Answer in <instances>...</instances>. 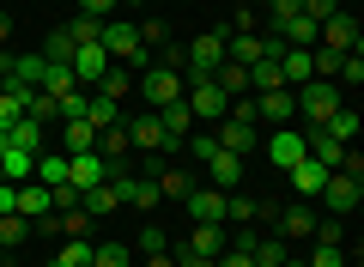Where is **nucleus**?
<instances>
[{"mask_svg": "<svg viewBox=\"0 0 364 267\" xmlns=\"http://www.w3.org/2000/svg\"><path fill=\"white\" fill-rule=\"evenodd\" d=\"M104 55L109 61H122V67H152V55H146V43H140V25H128V19H104Z\"/></svg>", "mask_w": 364, "mask_h": 267, "instance_id": "1", "label": "nucleus"}, {"mask_svg": "<svg viewBox=\"0 0 364 267\" xmlns=\"http://www.w3.org/2000/svg\"><path fill=\"white\" fill-rule=\"evenodd\" d=\"M134 91H140L146 103H152V110H164V103H182V67H140V73H134Z\"/></svg>", "mask_w": 364, "mask_h": 267, "instance_id": "2", "label": "nucleus"}, {"mask_svg": "<svg viewBox=\"0 0 364 267\" xmlns=\"http://www.w3.org/2000/svg\"><path fill=\"white\" fill-rule=\"evenodd\" d=\"M346 103V91L334 85V79H310V85H298V115L304 127H328V115Z\"/></svg>", "mask_w": 364, "mask_h": 267, "instance_id": "3", "label": "nucleus"}, {"mask_svg": "<svg viewBox=\"0 0 364 267\" xmlns=\"http://www.w3.org/2000/svg\"><path fill=\"white\" fill-rule=\"evenodd\" d=\"M358 201H364V170H334V177H328V189H322V206H328L334 219H346Z\"/></svg>", "mask_w": 364, "mask_h": 267, "instance_id": "4", "label": "nucleus"}, {"mask_svg": "<svg viewBox=\"0 0 364 267\" xmlns=\"http://www.w3.org/2000/svg\"><path fill=\"white\" fill-rule=\"evenodd\" d=\"M316 43H322V49H334V55H358V49H364V31H358V19L340 6L334 19H322V37H316Z\"/></svg>", "mask_w": 364, "mask_h": 267, "instance_id": "5", "label": "nucleus"}, {"mask_svg": "<svg viewBox=\"0 0 364 267\" xmlns=\"http://www.w3.org/2000/svg\"><path fill=\"white\" fill-rule=\"evenodd\" d=\"M213 140H219V152L249 158V152H255V115H237V110H225V122L213 127Z\"/></svg>", "mask_w": 364, "mask_h": 267, "instance_id": "6", "label": "nucleus"}, {"mask_svg": "<svg viewBox=\"0 0 364 267\" xmlns=\"http://www.w3.org/2000/svg\"><path fill=\"white\" fill-rule=\"evenodd\" d=\"M182 206H188L195 225H225V189H213V182H195L182 194Z\"/></svg>", "mask_w": 364, "mask_h": 267, "instance_id": "7", "label": "nucleus"}, {"mask_svg": "<svg viewBox=\"0 0 364 267\" xmlns=\"http://www.w3.org/2000/svg\"><path fill=\"white\" fill-rule=\"evenodd\" d=\"M225 243H231V225H195L188 237L176 243V249H170V255H207V261H219Z\"/></svg>", "mask_w": 364, "mask_h": 267, "instance_id": "8", "label": "nucleus"}, {"mask_svg": "<svg viewBox=\"0 0 364 267\" xmlns=\"http://www.w3.org/2000/svg\"><path fill=\"white\" fill-rule=\"evenodd\" d=\"M128 127V146L134 152H170V140H164V122H158V110H146V115H134V122H122Z\"/></svg>", "mask_w": 364, "mask_h": 267, "instance_id": "9", "label": "nucleus"}, {"mask_svg": "<svg viewBox=\"0 0 364 267\" xmlns=\"http://www.w3.org/2000/svg\"><path fill=\"white\" fill-rule=\"evenodd\" d=\"M13 213H25L31 225L55 219V189H43V182H18V189H13Z\"/></svg>", "mask_w": 364, "mask_h": 267, "instance_id": "10", "label": "nucleus"}, {"mask_svg": "<svg viewBox=\"0 0 364 267\" xmlns=\"http://www.w3.org/2000/svg\"><path fill=\"white\" fill-rule=\"evenodd\" d=\"M255 115L273 122V127H291L298 122V91H286V85L279 91H255Z\"/></svg>", "mask_w": 364, "mask_h": 267, "instance_id": "11", "label": "nucleus"}, {"mask_svg": "<svg viewBox=\"0 0 364 267\" xmlns=\"http://www.w3.org/2000/svg\"><path fill=\"white\" fill-rule=\"evenodd\" d=\"M286 177H291V189H298V201H322V189H328V177H334V170H328V164H316V158L304 152L298 164L286 170Z\"/></svg>", "mask_w": 364, "mask_h": 267, "instance_id": "12", "label": "nucleus"}, {"mask_svg": "<svg viewBox=\"0 0 364 267\" xmlns=\"http://www.w3.org/2000/svg\"><path fill=\"white\" fill-rule=\"evenodd\" d=\"M67 182L85 194V189H97V182H109V164L97 152H67Z\"/></svg>", "mask_w": 364, "mask_h": 267, "instance_id": "13", "label": "nucleus"}, {"mask_svg": "<svg viewBox=\"0 0 364 267\" xmlns=\"http://www.w3.org/2000/svg\"><path fill=\"white\" fill-rule=\"evenodd\" d=\"M261 219H273V206L261 194H243V189L225 194V225H261Z\"/></svg>", "mask_w": 364, "mask_h": 267, "instance_id": "14", "label": "nucleus"}, {"mask_svg": "<svg viewBox=\"0 0 364 267\" xmlns=\"http://www.w3.org/2000/svg\"><path fill=\"white\" fill-rule=\"evenodd\" d=\"M182 61H188V73H213V67L225 61V25H219V31H207V37H195Z\"/></svg>", "mask_w": 364, "mask_h": 267, "instance_id": "15", "label": "nucleus"}, {"mask_svg": "<svg viewBox=\"0 0 364 267\" xmlns=\"http://www.w3.org/2000/svg\"><path fill=\"white\" fill-rule=\"evenodd\" d=\"M243 170H249V158H237V152H213L207 158V182H213V189H225V194L243 189Z\"/></svg>", "mask_w": 364, "mask_h": 267, "instance_id": "16", "label": "nucleus"}, {"mask_svg": "<svg viewBox=\"0 0 364 267\" xmlns=\"http://www.w3.org/2000/svg\"><path fill=\"white\" fill-rule=\"evenodd\" d=\"M273 225H279V237H286V243H310V231H316V206L298 201V206H286V213H273Z\"/></svg>", "mask_w": 364, "mask_h": 267, "instance_id": "17", "label": "nucleus"}, {"mask_svg": "<svg viewBox=\"0 0 364 267\" xmlns=\"http://www.w3.org/2000/svg\"><path fill=\"white\" fill-rule=\"evenodd\" d=\"M67 67H73L79 85H97V79H104V67H109V55H104V43H79Z\"/></svg>", "mask_w": 364, "mask_h": 267, "instance_id": "18", "label": "nucleus"}, {"mask_svg": "<svg viewBox=\"0 0 364 267\" xmlns=\"http://www.w3.org/2000/svg\"><path fill=\"white\" fill-rule=\"evenodd\" d=\"M225 61H237V67L267 61V37H237V31H225Z\"/></svg>", "mask_w": 364, "mask_h": 267, "instance_id": "19", "label": "nucleus"}, {"mask_svg": "<svg viewBox=\"0 0 364 267\" xmlns=\"http://www.w3.org/2000/svg\"><path fill=\"white\" fill-rule=\"evenodd\" d=\"M158 122H164V140H170V152H176L188 134H195V115H188V103H164L158 110Z\"/></svg>", "mask_w": 364, "mask_h": 267, "instance_id": "20", "label": "nucleus"}, {"mask_svg": "<svg viewBox=\"0 0 364 267\" xmlns=\"http://www.w3.org/2000/svg\"><path fill=\"white\" fill-rule=\"evenodd\" d=\"M6 140H13V146H25V152L37 158V152H49V127L25 115V122H13V127H6Z\"/></svg>", "mask_w": 364, "mask_h": 267, "instance_id": "21", "label": "nucleus"}, {"mask_svg": "<svg viewBox=\"0 0 364 267\" xmlns=\"http://www.w3.org/2000/svg\"><path fill=\"white\" fill-rule=\"evenodd\" d=\"M91 146H97V127L85 115H67L61 122V152H91Z\"/></svg>", "mask_w": 364, "mask_h": 267, "instance_id": "22", "label": "nucleus"}, {"mask_svg": "<svg viewBox=\"0 0 364 267\" xmlns=\"http://www.w3.org/2000/svg\"><path fill=\"white\" fill-rule=\"evenodd\" d=\"M31 237H37V225L25 213H0V249H25Z\"/></svg>", "mask_w": 364, "mask_h": 267, "instance_id": "23", "label": "nucleus"}, {"mask_svg": "<svg viewBox=\"0 0 364 267\" xmlns=\"http://www.w3.org/2000/svg\"><path fill=\"white\" fill-rule=\"evenodd\" d=\"M85 122L104 134V127H122V103L116 98H104V91H91V103H85Z\"/></svg>", "mask_w": 364, "mask_h": 267, "instance_id": "24", "label": "nucleus"}, {"mask_svg": "<svg viewBox=\"0 0 364 267\" xmlns=\"http://www.w3.org/2000/svg\"><path fill=\"white\" fill-rule=\"evenodd\" d=\"M79 206H85L91 219H109V213L122 206V194H116V182H97V189H85V194H79Z\"/></svg>", "mask_w": 364, "mask_h": 267, "instance_id": "25", "label": "nucleus"}, {"mask_svg": "<svg viewBox=\"0 0 364 267\" xmlns=\"http://www.w3.org/2000/svg\"><path fill=\"white\" fill-rule=\"evenodd\" d=\"M267 158H273L279 170H291V164L304 158V134H291V127H286V134H273V140H267Z\"/></svg>", "mask_w": 364, "mask_h": 267, "instance_id": "26", "label": "nucleus"}, {"mask_svg": "<svg viewBox=\"0 0 364 267\" xmlns=\"http://www.w3.org/2000/svg\"><path fill=\"white\" fill-rule=\"evenodd\" d=\"M213 85H219L225 98H249V67H237V61H219V67H213Z\"/></svg>", "mask_w": 364, "mask_h": 267, "instance_id": "27", "label": "nucleus"}, {"mask_svg": "<svg viewBox=\"0 0 364 267\" xmlns=\"http://www.w3.org/2000/svg\"><path fill=\"white\" fill-rule=\"evenodd\" d=\"M91 91H104V98H128V91H134V67H122V61H109L104 67V79H97V85H91Z\"/></svg>", "mask_w": 364, "mask_h": 267, "instance_id": "28", "label": "nucleus"}, {"mask_svg": "<svg viewBox=\"0 0 364 267\" xmlns=\"http://www.w3.org/2000/svg\"><path fill=\"white\" fill-rule=\"evenodd\" d=\"M152 182H158V194H164V201H182V194L195 189V177H188V170H176V164L152 170Z\"/></svg>", "mask_w": 364, "mask_h": 267, "instance_id": "29", "label": "nucleus"}, {"mask_svg": "<svg viewBox=\"0 0 364 267\" xmlns=\"http://www.w3.org/2000/svg\"><path fill=\"white\" fill-rule=\"evenodd\" d=\"M91 267H134V243H91Z\"/></svg>", "mask_w": 364, "mask_h": 267, "instance_id": "30", "label": "nucleus"}, {"mask_svg": "<svg viewBox=\"0 0 364 267\" xmlns=\"http://www.w3.org/2000/svg\"><path fill=\"white\" fill-rule=\"evenodd\" d=\"M31 177H37L43 189H61L67 182V152H37V170H31Z\"/></svg>", "mask_w": 364, "mask_h": 267, "instance_id": "31", "label": "nucleus"}, {"mask_svg": "<svg viewBox=\"0 0 364 267\" xmlns=\"http://www.w3.org/2000/svg\"><path fill=\"white\" fill-rule=\"evenodd\" d=\"M286 255H291V243H286V237H255V249H249V261H255V267H279Z\"/></svg>", "mask_w": 364, "mask_h": 267, "instance_id": "32", "label": "nucleus"}, {"mask_svg": "<svg viewBox=\"0 0 364 267\" xmlns=\"http://www.w3.org/2000/svg\"><path fill=\"white\" fill-rule=\"evenodd\" d=\"M55 267H91V237H61Z\"/></svg>", "mask_w": 364, "mask_h": 267, "instance_id": "33", "label": "nucleus"}, {"mask_svg": "<svg viewBox=\"0 0 364 267\" xmlns=\"http://www.w3.org/2000/svg\"><path fill=\"white\" fill-rule=\"evenodd\" d=\"M322 134H334L340 146H352V134H358V110H352V103H340V110L328 115V127H322Z\"/></svg>", "mask_w": 364, "mask_h": 267, "instance_id": "34", "label": "nucleus"}, {"mask_svg": "<svg viewBox=\"0 0 364 267\" xmlns=\"http://www.w3.org/2000/svg\"><path fill=\"white\" fill-rule=\"evenodd\" d=\"M279 85H286V79H279V61H273V55L249 67V98H255V91H279Z\"/></svg>", "mask_w": 364, "mask_h": 267, "instance_id": "35", "label": "nucleus"}, {"mask_svg": "<svg viewBox=\"0 0 364 267\" xmlns=\"http://www.w3.org/2000/svg\"><path fill=\"white\" fill-rule=\"evenodd\" d=\"M49 98H61V91H79V79H73V67H55V61H43V79H37Z\"/></svg>", "mask_w": 364, "mask_h": 267, "instance_id": "36", "label": "nucleus"}, {"mask_svg": "<svg viewBox=\"0 0 364 267\" xmlns=\"http://www.w3.org/2000/svg\"><path fill=\"white\" fill-rule=\"evenodd\" d=\"M73 49H79V43L67 37V31H49V37H43V61H55V67L73 61Z\"/></svg>", "mask_w": 364, "mask_h": 267, "instance_id": "37", "label": "nucleus"}, {"mask_svg": "<svg viewBox=\"0 0 364 267\" xmlns=\"http://www.w3.org/2000/svg\"><path fill=\"white\" fill-rule=\"evenodd\" d=\"M55 231L61 237H91V213L85 206H67V213H55Z\"/></svg>", "mask_w": 364, "mask_h": 267, "instance_id": "38", "label": "nucleus"}, {"mask_svg": "<svg viewBox=\"0 0 364 267\" xmlns=\"http://www.w3.org/2000/svg\"><path fill=\"white\" fill-rule=\"evenodd\" d=\"M304 267H352V261H346V249H340V243H310Z\"/></svg>", "mask_w": 364, "mask_h": 267, "instance_id": "39", "label": "nucleus"}, {"mask_svg": "<svg viewBox=\"0 0 364 267\" xmlns=\"http://www.w3.org/2000/svg\"><path fill=\"white\" fill-rule=\"evenodd\" d=\"M298 13H304V0H267V6H261V19H267V31H279L286 19H298Z\"/></svg>", "mask_w": 364, "mask_h": 267, "instance_id": "40", "label": "nucleus"}, {"mask_svg": "<svg viewBox=\"0 0 364 267\" xmlns=\"http://www.w3.org/2000/svg\"><path fill=\"white\" fill-rule=\"evenodd\" d=\"M310 243H340V249H346V219H316V231H310Z\"/></svg>", "mask_w": 364, "mask_h": 267, "instance_id": "41", "label": "nucleus"}, {"mask_svg": "<svg viewBox=\"0 0 364 267\" xmlns=\"http://www.w3.org/2000/svg\"><path fill=\"white\" fill-rule=\"evenodd\" d=\"M213 152H219V140H213V127H195V134H188V158H195V164H207Z\"/></svg>", "mask_w": 364, "mask_h": 267, "instance_id": "42", "label": "nucleus"}, {"mask_svg": "<svg viewBox=\"0 0 364 267\" xmlns=\"http://www.w3.org/2000/svg\"><path fill=\"white\" fill-rule=\"evenodd\" d=\"M61 31H67L73 43H97V37H104V19H85V13H79L73 25H61Z\"/></svg>", "mask_w": 364, "mask_h": 267, "instance_id": "43", "label": "nucleus"}, {"mask_svg": "<svg viewBox=\"0 0 364 267\" xmlns=\"http://www.w3.org/2000/svg\"><path fill=\"white\" fill-rule=\"evenodd\" d=\"M158 201H164V194H158V182H152V177H140V182H134V201H128V206H140V213H152Z\"/></svg>", "mask_w": 364, "mask_h": 267, "instance_id": "44", "label": "nucleus"}, {"mask_svg": "<svg viewBox=\"0 0 364 267\" xmlns=\"http://www.w3.org/2000/svg\"><path fill=\"white\" fill-rule=\"evenodd\" d=\"M158 249H170V243H164V225H146L140 243H134V255H158Z\"/></svg>", "mask_w": 364, "mask_h": 267, "instance_id": "45", "label": "nucleus"}, {"mask_svg": "<svg viewBox=\"0 0 364 267\" xmlns=\"http://www.w3.org/2000/svg\"><path fill=\"white\" fill-rule=\"evenodd\" d=\"M116 6H122V0H79V13H85V19H116Z\"/></svg>", "mask_w": 364, "mask_h": 267, "instance_id": "46", "label": "nucleus"}, {"mask_svg": "<svg viewBox=\"0 0 364 267\" xmlns=\"http://www.w3.org/2000/svg\"><path fill=\"white\" fill-rule=\"evenodd\" d=\"M334 13H340V0H304V19H316V25L334 19Z\"/></svg>", "mask_w": 364, "mask_h": 267, "instance_id": "47", "label": "nucleus"}, {"mask_svg": "<svg viewBox=\"0 0 364 267\" xmlns=\"http://www.w3.org/2000/svg\"><path fill=\"white\" fill-rule=\"evenodd\" d=\"M213 267H255V261H249L243 249H225V255H219V261H213Z\"/></svg>", "mask_w": 364, "mask_h": 267, "instance_id": "48", "label": "nucleus"}, {"mask_svg": "<svg viewBox=\"0 0 364 267\" xmlns=\"http://www.w3.org/2000/svg\"><path fill=\"white\" fill-rule=\"evenodd\" d=\"M13 67H18V55H13V49H0V85L13 79Z\"/></svg>", "mask_w": 364, "mask_h": 267, "instance_id": "49", "label": "nucleus"}, {"mask_svg": "<svg viewBox=\"0 0 364 267\" xmlns=\"http://www.w3.org/2000/svg\"><path fill=\"white\" fill-rule=\"evenodd\" d=\"M146 267H176V255H170V249H158V255H146Z\"/></svg>", "mask_w": 364, "mask_h": 267, "instance_id": "50", "label": "nucleus"}, {"mask_svg": "<svg viewBox=\"0 0 364 267\" xmlns=\"http://www.w3.org/2000/svg\"><path fill=\"white\" fill-rule=\"evenodd\" d=\"M13 189L18 182H0V213H13Z\"/></svg>", "mask_w": 364, "mask_h": 267, "instance_id": "51", "label": "nucleus"}, {"mask_svg": "<svg viewBox=\"0 0 364 267\" xmlns=\"http://www.w3.org/2000/svg\"><path fill=\"white\" fill-rule=\"evenodd\" d=\"M0 49H13V19L0 13Z\"/></svg>", "mask_w": 364, "mask_h": 267, "instance_id": "52", "label": "nucleus"}, {"mask_svg": "<svg viewBox=\"0 0 364 267\" xmlns=\"http://www.w3.org/2000/svg\"><path fill=\"white\" fill-rule=\"evenodd\" d=\"M176 267H213L207 255H176Z\"/></svg>", "mask_w": 364, "mask_h": 267, "instance_id": "53", "label": "nucleus"}, {"mask_svg": "<svg viewBox=\"0 0 364 267\" xmlns=\"http://www.w3.org/2000/svg\"><path fill=\"white\" fill-rule=\"evenodd\" d=\"M279 267H304V255H286V261H279Z\"/></svg>", "mask_w": 364, "mask_h": 267, "instance_id": "54", "label": "nucleus"}, {"mask_svg": "<svg viewBox=\"0 0 364 267\" xmlns=\"http://www.w3.org/2000/svg\"><path fill=\"white\" fill-rule=\"evenodd\" d=\"M243 6H255V13H261V6H267V0H243Z\"/></svg>", "mask_w": 364, "mask_h": 267, "instance_id": "55", "label": "nucleus"}, {"mask_svg": "<svg viewBox=\"0 0 364 267\" xmlns=\"http://www.w3.org/2000/svg\"><path fill=\"white\" fill-rule=\"evenodd\" d=\"M122 6H146V0H122Z\"/></svg>", "mask_w": 364, "mask_h": 267, "instance_id": "56", "label": "nucleus"}]
</instances>
